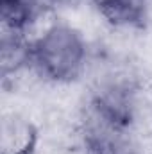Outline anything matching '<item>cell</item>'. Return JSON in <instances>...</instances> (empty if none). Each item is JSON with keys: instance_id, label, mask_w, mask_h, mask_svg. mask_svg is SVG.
<instances>
[{"instance_id": "7a4b0ae2", "label": "cell", "mask_w": 152, "mask_h": 154, "mask_svg": "<svg viewBox=\"0 0 152 154\" xmlns=\"http://www.w3.org/2000/svg\"><path fill=\"white\" fill-rule=\"evenodd\" d=\"M84 151L86 154H138L129 129L113 125L86 109L84 118Z\"/></svg>"}, {"instance_id": "5b68a950", "label": "cell", "mask_w": 152, "mask_h": 154, "mask_svg": "<svg viewBox=\"0 0 152 154\" xmlns=\"http://www.w3.org/2000/svg\"><path fill=\"white\" fill-rule=\"evenodd\" d=\"M47 4H52V5H72L75 4L77 0H45Z\"/></svg>"}, {"instance_id": "277c9868", "label": "cell", "mask_w": 152, "mask_h": 154, "mask_svg": "<svg viewBox=\"0 0 152 154\" xmlns=\"http://www.w3.org/2000/svg\"><path fill=\"white\" fill-rule=\"evenodd\" d=\"M93 5L114 27H138L147 16V0H93Z\"/></svg>"}, {"instance_id": "3957f363", "label": "cell", "mask_w": 152, "mask_h": 154, "mask_svg": "<svg viewBox=\"0 0 152 154\" xmlns=\"http://www.w3.org/2000/svg\"><path fill=\"white\" fill-rule=\"evenodd\" d=\"M38 145L36 125L20 115L5 116L0 127L2 154H34Z\"/></svg>"}, {"instance_id": "6da1fadb", "label": "cell", "mask_w": 152, "mask_h": 154, "mask_svg": "<svg viewBox=\"0 0 152 154\" xmlns=\"http://www.w3.org/2000/svg\"><path fill=\"white\" fill-rule=\"evenodd\" d=\"M86 65V43L68 25H54L31 48V66L41 77L66 82L75 79Z\"/></svg>"}]
</instances>
